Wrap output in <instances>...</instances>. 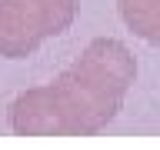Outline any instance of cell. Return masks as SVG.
Returning <instances> with one entry per match:
<instances>
[{"mask_svg": "<svg viewBox=\"0 0 160 150\" xmlns=\"http://www.w3.org/2000/svg\"><path fill=\"white\" fill-rule=\"evenodd\" d=\"M133 80L137 57L130 47L97 37L60 77L10 103V130L20 137H93L123 110Z\"/></svg>", "mask_w": 160, "mask_h": 150, "instance_id": "1", "label": "cell"}, {"mask_svg": "<svg viewBox=\"0 0 160 150\" xmlns=\"http://www.w3.org/2000/svg\"><path fill=\"white\" fill-rule=\"evenodd\" d=\"M77 0H0V57L23 60L47 40L67 33Z\"/></svg>", "mask_w": 160, "mask_h": 150, "instance_id": "2", "label": "cell"}, {"mask_svg": "<svg viewBox=\"0 0 160 150\" xmlns=\"http://www.w3.org/2000/svg\"><path fill=\"white\" fill-rule=\"evenodd\" d=\"M123 27L150 47H160V0H120Z\"/></svg>", "mask_w": 160, "mask_h": 150, "instance_id": "3", "label": "cell"}]
</instances>
